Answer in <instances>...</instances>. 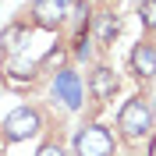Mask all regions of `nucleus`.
<instances>
[{
	"mask_svg": "<svg viewBox=\"0 0 156 156\" xmlns=\"http://www.w3.org/2000/svg\"><path fill=\"white\" fill-rule=\"evenodd\" d=\"M60 60H64V50H60V46H53L46 57L39 60V68H60Z\"/></svg>",
	"mask_w": 156,
	"mask_h": 156,
	"instance_id": "nucleus-11",
	"label": "nucleus"
},
{
	"mask_svg": "<svg viewBox=\"0 0 156 156\" xmlns=\"http://www.w3.org/2000/svg\"><path fill=\"white\" fill-rule=\"evenodd\" d=\"M82 78L75 75V71H57V78H53V99H60L68 110H78L82 107Z\"/></svg>",
	"mask_w": 156,
	"mask_h": 156,
	"instance_id": "nucleus-4",
	"label": "nucleus"
},
{
	"mask_svg": "<svg viewBox=\"0 0 156 156\" xmlns=\"http://www.w3.org/2000/svg\"><path fill=\"white\" fill-rule=\"evenodd\" d=\"M36 156H64V149L57 146V142H46V146H39V153Z\"/></svg>",
	"mask_w": 156,
	"mask_h": 156,
	"instance_id": "nucleus-12",
	"label": "nucleus"
},
{
	"mask_svg": "<svg viewBox=\"0 0 156 156\" xmlns=\"http://www.w3.org/2000/svg\"><path fill=\"white\" fill-rule=\"evenodd\" d=\"M43 128V117H39L36 107H14L7 117H4V138L7 142H25Z\"/></svg>",
	"mask_w": 156,
	"mask_h": 156,
	"instance_id": "nucleus-2",
	"label": "nucleus"
},
{
	"mask_svg": "<svg viewBox=\"0 0 156 156\" xmlns=\"http://www.w3.org/2000/svg\"><path fill=\"white\" fill-rule=\"evenodd\" d=\"M149 156H156V142H153V149H149Z\"/></svg>",
	"mask_w": 156,
	"mask_h": 156,
	"instance_id": "nucleus-14",
	"label": "nucleus"
},
{
	"mask_svg": "<svg viewBox=\"0 0 156 156\" xmlns=\"http://www.w3.org/2000/svg\"><path fill=\"white\" fill-rule=\"evenodd\" d=\"M32 14H36V25H39V29H46V32H53L60 21H64V14H60V7L53 4V0H36Z\"/></svg>",
	"mask_w": 156,
	"mask_h": 156,
	"instance_id": "nucleus-7",
	"label": "nucleus"
},
{
	"mask_svg": "<svg viewBox=\"0 0 156 156\" xmlns=\"http://www.w3.org/2000/svg\"><path fill=\"white\" fill-rule=\"evenodd\" d=\"M53 4H57V7H60V11H64V7H68V4H71V0H53Z\"/></svg>",
	"mask_w": 156,
	"mask_h": 156,
	"instance_id": "nucleus-13",
	"label": "nucleus"
},
{
	"mask_svg": "<svg viewBox=\"0 0 156 156\" xmlns=\"http://www.w3.org/2000/svg\"><path fill=\"white\" fill-rule=\"evenodd\" d=\"M138 21L146 29H156V0H142L138 4Z\"/></svg>",
	"mask_w": 156,
	"mask_h": 156,
	"instance_id": "nucleus-10",
	"label": "nucleus"
},
{
	"mask_svg": "<svg viewBox=\"0 0 156 156\" xmlns=\"http://www.w3.org/2000/svg\"><path fill=\"white\" fill-rule=\"evenodd\" d=\"M89 89H92V96H96L99 103H107V99H114V96H117L121 78H117L110 68H96V71H92V78H89Z\"/></svg>",
	"mask_w": 156,
	"mask_h": 156,
	"instance_id": "nucleus-5",
	"label": "nucleus"
},
{
	"mask_svg": "<svg viewBox=\"0 0 156 156\" xmlns=\"http://www.w3.org/2000/svg\"><path fill=\"white\" fill-rule=\"evenodd\" d=\"M75 153L78 156H114V135L103 124H85L75 135Z\"/></svg>",
	"mask_w": 156,
	"mask_h": 156,
	"instance_id": "nucleus-3",
	"label": "nucleus"
},
{
	"mask_svg": "<svg viewBox=\"0 0 156 156\" xmlns=\"http://www.w3.org/2000/svg\"><path fill=\"white\" fill-rule=\"evenodd\" d=\"M21 36H25V25H21V21H11L7 29L0 32V50H4V53H18Z\"/></svg>",
	"mask_w": 156,
	"mask_h": 156,
	"instance_id": "nucleus-9",
	"label": "nucleus"
},
{
	"mask_svg": "<svg viewBox=\"0 0 156 156\" xmlns=\"http://www.w3.org/2000/svg\"><path fill=\"white\" fill-rule=\"evenodd\" d=\"M117 128H121V135L131 138V142H138V138H146L149 131H153V110L146 107L142 96L128 99L124 107H121V114H117Z\"/></svg>",
	"mask_w": 156,
	"mask_h": 156,
	"instance_id": "nucleus-1",
	"label": "nucleus"
},
{
	"mask_svg": "<svg viewBox=\"0 0 156 156\" xmlns=\"http://www.w3.org/2000/svg\"><path fill=\"white\" fill-rule=\"evenodd\" d=\"M131 71H135V78H142V82L156 78V46L138 43V46L131 50Z\"/></svg>",
	"mask_w": 156,
	"mask_h": 156,
	"instance_id": "nucleus-6",
	"label": "nucleus"
},
{
	"mask_svg": "<svg viewBox=\"0 0 156 156\" xmlns=\"http://www.w3.org/2000/svg\"><path fill=\"white\" fill-rule=\"evenodd\" d=\"M117 32H121V18H117L114 11H103V14H96V25H92V36H96V43H114Z\"/></svg>",
	"mask_w": 156,
	"mask_h": 156,
	"instance_id": "nucleus-8",
	"label": "nucleus"
}]
</instances>
